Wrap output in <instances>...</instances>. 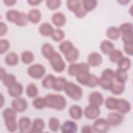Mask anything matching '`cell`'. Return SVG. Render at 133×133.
<instances>
[{"label":"cell","mask_w":133,"mask_h":133,"mask_svg":"<svg viewBox=\"0 0 133 133\" xmlns=\"http://www.w3.org/2000/svg\"><path fill=\"white\" fill-rule=\"evenodd\" d=\"M46 107L58 111L64 110L67 104L64 96L56 94H49L44 97Z\"/></svg>","instance_id":"6da1fadb"},{"label":"cell","mask_w":133,"mask_h":133,"mask_svg":"<svg viewBox=\"0 0 133 133\" xmlns=\"http://www.w3.org/2000/svg\"><path fill=\"white\" fill-rule=\"evenodd\" d=\"M6 18L9 22L20 27L25 26L29 22L27 14L16 9H9L6 12Z\"/></svg>","instance_id":"7a4b0ae2"},{"label":"cell","mask_w":133,"mask_h":133,"mask_svg":"<svg viewBox=\"0 0 133 133\" xmlns=\"http://www.w3.org/2000/svg\"><path fill=\"white\" fill-rule=\"evenodd\" d=\"M64 91L69 97L75 101L80 100L83 95V91L82 88L71 82H68Z\"/></svg>","instance_id":"3957f363"},{"label":"cell","mask_w":133,"mask_h":133,"mask_svg":"<svg viewBox=\"0 0 133 133\" xmlns=\"http://www.w3.org/2000/svg\"><path fill=\"white\" fill-rule=\"evenodd\" d=\"M53 70L57 73H61L64 71L66 63L60 54L55 51L48 60Z\"/></svg>","instance_id":"277c9868"},{"label":"cell","mask_w":133,"mask_h":133,"mask_svg":"<svg viewBox=\"0 0 133 133\" xmlns=\"http://www.w3.org/2000/svg\"><path fill=\"white\" fill-rule=\"evenodd\" d=\"M90 66L87 63H71L68 68V73L72 76H76L81 72H89Z\"/></svg>","instance_id":"5b68a950"},{"label":"cell","mask_w":133,"mask_h":133,"mask_svg":"<svg viewBox=\"0 0 133 133\" xmlns=\"http://www.w3.org/2000/svg\"><path fill=\"white\" fill-rule=\"evenodd\" d=\"M27 73L32 78L38 79L44 76L46 73V69L42 64L35 63L28 68Z\"/></svg>","instance_id":"8992f818"},{"label":"cell","mask_w":133,"mask_h":133,"mask_svg":"<svg viewBox=\"0 0 133 133\" xmlns=\"http://www.w3.org/2000/svg\"><path fill=\"white\" fill-rule=\"evenodd\" d=\"M92 126L94 132L97 133H105L109 131L110 127L107 119L102 117L95 119Z\"/></svg>","instance_id":"52a82bcc"},{"label":"cell","mask_w":133,"mask_h":133,"mask_svg":"<svg viewBox=\"0 0 133 133\" xmlns=\"http://www.w3.org/2000/svg\"><path fill=\"white\" fill-rule=\"evenodd\" d=\"M83 113L87 119H95L100 115V110L99 107L89 104L85 108Z\"/></svg>","instance_id":"ba28073f"},{"label":"cell","mask_w":133,"mask_h":133,"mask_svg":"<svg viewBox=\"0 0 133 133\" xmlns=\"http://www.w3.org/2000/svg\"><path fill=\"white\" fill-rule=\"evenodd\" d=\"M11 108L17 112L22 113L25 111L28 108V102L23 98H15L11 102Z\"/></svg>","instance_id":"9c48e42d"},{"label":"cell","mask_w":133,"mask_h":133,"mask_svg":"<svg viewBox=\"0 0 133 133\" xmlns=\"http://www.w3.org/2000/svg\"><path fill=\"white\" fill-rule=\"evenodd\" d=\"M88 101L90 104L99 107L103 103L104 98L101 92L98 91H94L89 95Z\"/></svg>","instance_id":"30bf717a"},{"label":"cell","mask_w":133,"mask_h":133,"mask_svg":"<svg viewBox=\"0 0 133 133\" xmlns=\"http://www.w3.org/2000/svg\"><path fill=\"white\" fill-rule=\"evenodd\" d=\"M107 120L108 121L110 126L116 127L119 125L123 122V114L119 112H111L107 116Z\"/></svg>","instance_id":"8fae6325"},{"label":"cell","mask_w":133,"mask_h":133,"mask_svg":"<svg viewBox=\"0 0 133 133\" xmlns=\"http://www.w3.org/2000/svg\"><path fill=\"white\" fill-rule=\"evenodd\" d=\"M7 91L11 97L18 98L22 94L23 91V86L21 83L17 82L7 87Z\"/></svg>","instance_id":"7c38bea8"},{"label":"cell","mask_w":133,"mask_h":133,"mask_svg":"<svg viewBox=\"0 0 133 133\" xmlns=\"http://www.w3.org/2000/svg\"><path fill=\"white\" fill-rule=\"evenodd\" d=\"M45 126V122L43 119L41 118H36L32 122L29 132L41 133L44 130Z\"/></svg>","instance_id":"4fadbf2b"},{"label":"cell","mask_w":133,"mask_h":133,"mask_svg":"<svg viewBox=\"0 0 133 133\" xmlns=\"http://www.w3.org/2000/svg\"><path fill=\"white\" fill-rule=\"evenodd\" d=\"M102 57L98 52H92L87 58V63L89 66L92 67H97L99 66L102 62Z\"/></svg>","instance_id":"5bb4252c"},{"label":"cell","mask_w":133,"mask_h":133,"mask_svg":"<svg viewBox=\"0 0 133 133\" xmlns=\"http://www.w3.org/2000/svg\"><path fill=\"white\" fill-rule=\"evenodd\" d=\"M60 130L63 133H75L78 130L77 124L74 121L67 120L61 125Z\"/></svg>","instance_id":"9a60e30c"},{"label":"cell","mask_w":133,"mask_h":133,"mask_svg":"<svg viewBox=\"0 0 133 133\" xmlns=\"http://www.w3.org/2000/svg\"><path fill=\"white\" fill-rule=\"evenodd\" d=\"M131 109L130 103L124 99H118L116 110L122 114H125L129 113Z\"/></svg>","instance_id":"2e32d148"},{"label":"cell","mask_w":133,"mask_h":133,"mask_svg":"<svg viewBox=\"0 0 133 133\" xmlns=\"http://www.w3.org/2000/svg\"><path fill=\"white\" fill-rule=\"evenodd\" d=\"M51 21L56 27L60 28L65 25L66 22V18L63 13L56 12L52 15Z\"/></svg>","instance_id":"e0dca14e"},{"label":"cell","mask_w":133,"mask_h":133,"mask_svg":"<svg viewBox=\"0 0 133 133\" xmlns=\"http://www.w3.org/2000/svg\"><path fill=\"white\" fill-rule=\"evenodd\" d=\"M31 125V121L29 117L27 116L21 117L18 123V129L21 132H29Z\"/></svg>","instance_id":"ac0fdd59"},{"label":"cell","mask_w":133,"mask_h":133,"mask_svg":"<svg viewBox=\"0 0 133 133\" xmlns=\"http://www.w3.org/2000/svg\"><path fill=\"white\" fill-rule=\"evenodd\" d=\"M68 112L70 116L74 120H78L81 119L83 114V111L82 108L76 104H73L70 106Z\"/></svg>","instance_id":"d6986e66"},{"label":"cell","mask_w":133,"mask_h":133,"mask_svg":"<svg viewBox=\"0 0 133 133\" xmlns=\"http://www.w3.org/2000/svg\"><path fill=\"white\" fill-rule=\"evenodd\" d=\"M29 22L33 24L38 23L42 18V14L41 11L37 8L31 9L27 14Z\"/></svg>","instance_id":"ffe728a7"},{"label":"cell","mask_w":133,"mask_h":133,"mask_svg":"<svg viewBox=\"0 0 133 133\" xmlns=\"http://www.w3.org/2000/svg\"><path fill=\"white\" fill-rule=\"evenodd\" d=\"M54 30V27L49 22H43L38 28L39 33L44 36H51Z\"/></svg>","instance_id":"44dd1931"},{"label":"cell","mask_w":133,"mask_h":133,"mask_svg":"<svg viewBox=\"0 0 133 133\" xmlns=\"http://www.w3.org/2000/svg\"><path fill=\"white\" fill-rule=\"evenodd\" d=\"M64 55L66 60L68 62L73 63L78 59L79 56V52L78 49L74 46L65 54H64Z\"/></svg>","instance_id":"7402d4cb"},{"label":"cell","mask_w":133,"mask_h":133,"mask_svg":"<svg viewBox=\"0 0 133 133\" xmlns=\"http://www.w3.org/2000/svg\"><path fill=\"white\" fill-rule=\"evenodd\" d=\"M41 52L43 57L47 60H49L52 55L55 52L53 46L48 43L44 44L41 48Z\"/></svg>","instance_id":"603a6c76"},{"label":"cell","mask_w":133,"mask_h":133,"mask_svg":"<svg viewBox=\"0 0 133 133\" xmlns=\"http://www.w3.org/2000/svg\"><path fill=\"white\" fill-rule=\"evenodd\" d=\"M100 48L103 54L109 55L114 49V45L110 41L104 39L101 42Z\"/></svg>","instance_id":"cb8c5ba5"},{"label":"cell","mask_w":133,"mask_h":133,"mask_svg":"<svg viewBox=\"0 0 133 133\" xmlns=\"http://www.w3.org/2000/svg\"><path fill=\"white\" fill-rule=\"evenodd\" d=\"M68 81L65 79V77L59 76L56 77L52 89L54 90L60 91L64 90V89L68 83Z\"/></svg>","instance_id":"d4e9b609"},{"label":"cell","mask_w":133,"mask_h":133,"mask_svg":"<svg viewBox=\"0 0 133 133\" xmlns=\"http://www.w3.org/2000/svg\"><path fill=\"white\" fill-rule=\"evenodd\" d=\"M4 61L6 64L10 66H15L19 62L18 55L15 52L11 51L6 55Z\"/></svg>","instance_id":"484cf974"},{"label":"cell","mask_w":133,"mask_h":133,"mask_svg":"<svg viewBox=\"0 0 133 133\" xmlns=\"http://www.w3.org/2000/svg\"><path fill=\"white\" fill-rule=\"evenodd\" d=\"M106 35L110 39L117 40L121 35L118 28L112 26L107 29L106 31Z\"/></svg>","instance_id":"4316f807"},{"label":"cell","mask_w":133,"mask_h":133,"mask_svg":"<svg viewBox=\"0 0 133 133\" xmlns=\"http://www.w3.org/2000/svg\"><path fill=\"white\" fill-rule=\"evenodd\" d=\"M125 89V84L114 81L112 86L110 90L113 94L115 95H120L124 92Z\"/></svg>","instance_id":"83f0119b"},{"label":"cell","mask_w":133,"mask_h":133,"mask_svg":"<svg viewBox=\"0 0 133 133\" xmlns=\"http://www.w3.org/2000/svg\"><path fill=\"white\" fill-rule=\"evenodd\" d=\"M128 78V75L126 71H124L118 68L115 71L114 79L116 81L125 84L127 81Z\"/></svg>","instance_id":"f1b7e54d"},{"label":"cell","mask_w":133,"mask_h":133,"mask_svg":"<svg viewBox=\"0 0 133 133\" xmlns=\"http://www.w3.org/2000/svg\"><path fill=\"white\" fill-rule=\"evenodd\" d=\"M91 73L90 72H81L78 74L75 77L76 78V81L79 84L85 85L88 86L90 78Z\"/></svg>","instance_id":"f546056e"},{"label":"cell","mask_w":133,"mask_h":133,"mask_svg":"<svg viewBox=\"0 0 133 133\" xmlns=\"http://www.w3.org/2000/svg\"><path fill=\"white\" fill-rule=\"evenodd\" d=\"M61 124L59 119L56 117H51L48 121V127L52 132H57L60 129Z\"/></svg>","instance_id":"4dcf8cb0"},{"label":"cell","mask_w":133,"mask_h":133,"mask_svg":"<svg viewBox=\"0 0 133 133\" xmlns=\"http://www.w3.org/2000/svg\"><path fill=\"white\" fill-rule=\"evenodd\" d=\"M117 63L118 68L127 71L131 67V61L128 57L123 56Z\"/></svg>","instance_id":"1f68e13d"},{"label":"cell","mask_w":133,"mask_h":133,"mask_svg":"<svg viewBox=\"0 0 133 133\" xmlns=\"http://www.w3.org/2000/svg\"><path fill=\"white\" fill-rule=\"evenodd\" d=\"M56 77L52 74H48L43 79L42 82V86L45 88H46V89L52 88Z\"/></svg>","instance_id":"d6a6232c"},{"label":"cell","mask_w":133,"mask_h":133,"mask_svg":"<svg viewBox=\"0 0 133 133\" xmlns=\"http://www.w3.org/2000/svg\"><path fill=\"white\" fill-rule=\"evenodd\" d=\"M25 92L28 97L35 98L38 94V90L35 84L30 83L26 87Z\"/></svg>","instance_id":"836d02e7"},{"label":"cell","mask_w":133,"mask_h":133,"mask_svg":"<svg viewBox=\"0 0 133 133\" xmlns=\"http://www.w3.org/2000/svg\"><path fill=\"white\" fill-rule=\"evenodd\" d=\"M21 61L25 64H30L34 61V55L32 51L25 50L21 54Z\"/></svg>","instance_id":"e575fe53"},{"label":"cell","mask_w":133,"mask_h":133,"mask_svg":"<svg viewBox=\"0 0 133 133\" xmlns=\"http://www.w3.org/2000/svg\"><path fill=\"white\" fill-rule=\"evenodd\" d=\"M118 98L113 97H108L104 101L105 106L108 110H115L116 109Z\"/></svg>","instance_id":"d590c367"},{"label":"cell","mask_w":133,"mask_h":133,"mask_svg":"<svg viewBox=\"0 0 133 133\" xmlns=\"http://www.w3.org/2000/svg\"><path fill=\"white\" fill-rule=\"evenodd\" d=\"M4 123L7 130L9 132H15L18 128L16 118H11L4 120Z\"/></svg>","instance_id":"8d00e7d4"},{"label":"cell","mask_w":133,"mask_h":133,"mask_svg":"<svg viewBox=\"0 0 133 133\" xmlns=\"http://www.w3.org/2000/svg\"><path fill=\"white\" fill-rule=\"evenodd\" d=\"M17 112L12 108H6L5 109L2 113L3 117L4 120L16 118H17Z\"/></svg>","instance_id":"74e56055"},{"label":"cell","mask_w":133,"mask_h":133,"mask_svg":"<svg viewBox=\"0 0 133 133\" xmlns=\"http://www.w3.org/2000/svg\"><path fill=\"white\" fill-rule=\"evenodd\" d=\"M51 38L55 42L62 41L65 37L64 32L60 28L54 29L51 35Z\"/></svg>","instance_id":"f35d334b"},{"label":"cell","mask_w":133,"mask_h":133,"mask_svg":"<svg viewBox=\"0 0 133 133\" xmlns=\"http://www.w3.org/2000/svg\"><path fill=\"white\" fill-rule=\"evenodd\" d=\"M110 61L113 63H117L124 56L122 51L119 49H114L109 55Z\"/></svg>","instance_id":"ab89813d"},{"label":"cell","mask_w":133,"mask_h":133,"mask_svg":"<svg viewBox=\"0 0 133 133\" xmlns=\"http://www.w3.org/2000/svg\"><path fill=\"white\" fill-rule=\"evenodd\" d=\"M84 8L88 12L94 10L98 4V1L95 0H84L82 1Z\"/></svg>","instance_id":"60d3db41"},{"label":"cell","mask_w":133,"mask_h":133,"mask_svg":"<svg viewBox=\"0 0 133 133\" xmlns=\"http://www.w3.org/2000/svg\"><path fill=\"white\" fill-rule=\"evenodd\" d=\"M114 80L107 79L102 77L99 78V84L102 89L104 90H110L112 86Z\"/></svg>","instance_id":"b9f144b4"},{"label":"cell","mask_w":133,"mask_h":133,"mask_svg":"<svg viewBox=\"0 0 133 133\" xmlns=\"http://www.w3.org/2000/svg\"><path fill=\"white\" fill-rule=\"evenodd\" d=\"M132 24L131 22H124L120 25L118 28V29L120 31L121 35L128 33H131L133 32L132 30Z\"/></svg>","instance_id":"7bdbcfd3"},{"label":"cell","mask_w":133,"mask_h":133,"mask_svg":"<svg viewBox=\"0 0 133 133\" xmlns=\"http://www.w3.org/2000/svg\"><path fill=\"white\" fill-rule=\"evenodd\" d=\"M73 47V44L71 41L66 40L62 42L59 45V48L61 52H62L63 54H65Z\"/></svg>","instance_id":"ee69618b"},{"label":"cell","mask_w":133,"mask_h":133,"mask_svg":"<svg viewBox=\"0 0 133 133\" xmlns=\"http://www.w3.org/2000/svg\"><path fill=\"white\" fill-rule=\"evenodd\" d=\"M32 104L35 109L37 110H43L45 107H46L44 97H36L33 100Z\"/></svg>","instance_id":"f6af8a7d"},{"label":"cell","mask_w":133,"mask_h":133,"mask_svg":"<svg viewBox=\"0 0 133 133\" xmlns=\"http://www.w3.org/2000/svg\"><path fill=\"white\" fill-rule=\"evenodd\" d=\"M2 82L3 84L5 86L8 87L14 84V83H15L16 82H17V81L16 76L10 73V74H7V75L3 79Z\"/></svg>","instance_id":"bcb514c9"},{"label":"cell","mask_w":133,"mask_h":133,"mask_svg":"<svg viewBox=\"0 0 133 133\" xmlns=\"http://www.w3.org/2000/svg\"><path fill=\"white\" fill-rule=\"evenodd\" d=\"M82 2L81 1L68 0L66 2V5L69 10L74 12L81 5Z\"/></svg>","instance_id":"7dc6e473"},{"label":"cell","mask_w":133,"mask_h":133,"mask_svg":"<svg viewBox=\"0 0 133 133\" xmlns=\"http://www.w3.org/2000/svg\"><path fill=\"white\" fill-rule=\"evenodd\" d=\"M100 77L107 79L114 80L115 77V71L110 68H107L102 71Z\"/></svg>","instance_id":"c3c4849f"},{"label":"cell","mask_w":133,"mask_h":133,"mask_svg":"<svg viewBox=\"0 0 133 133\" xmlns=\"http://www.w3.org/2000/svg\"><path fill=\"white\" fill-rule=\"evenodd\" d=\"M61 1L60 0H47L46 5L47 8L50 10H56L61 5Z\"/></svg>","instance_id":"681fc988"},{"label":"cell","mask_w":133,"mask_h":133,"mask_svg":"<svg viewBox=\"0 0 133 133\" xmlns=\"http://www.w3.org/2000/svg\"><path fill=\"white\" fill-rule=\"evenodd\" d=\"M10 48V43L6 39H0V54L1 55L5 53Z\"/></svg>","instance_id":"f907efd6"},{"label":"cell","mask_w":133,"mask_h":133,"mask_svg":"<svg viewBox=\"0 0 133 133\" xmlns=\"http://www.w3.org/2000/svg\"><path fill=\"white\" fill-rule=\"evenodd\" d=\"M75 16L78 18H83L87 15V12L83 7L82 2L81 5L73 12Z\"/></svg>","instance_id":"816d5d0a"},{"label":"cell","mask_w":133,"mask_h":133,"mask_svg":"<svg viewBox=\"0 0 133 133\" xmlns=\"http://www.w3.org/2000/svg\"><path fill=\"white\" fill-rule=\"evenodd\" d=\"M122 39L124 44L133 43V32L122 34Z\"/></svg>","instance_id":"f5cc1de1"},{"label":"cell","mask_w":133,"mask_h":133,"mask_svg":"<svg viewBox=\"0 0 133 133\" xmlns=\"http://www.w3.org/2000/svg\"><path fill=\"white\" fill-rule=\"evenodd\" d=\"M99 77L95 74H91L90 80L88 85V87L90 88H94L99 84Z\"/></svg>","instance_id":"db71d44e"},{"label":"cell","mask_w":133,"mask_h":133,"mask_svg":"<svg viewBox=\"0 0 133 133\" xmlns=\"http://www.w3.org/2000/svg\"><path fill=\"white\" fill-rule=\"evenodd\" d=\"M123 49L125 52L129 56H132L133 55V43L124 44Z\"/></svg>","instance_id":"11a10c76"},{"label":"cell","mask_w":133,"mask_h":133,"mask_svg":"<svg viewBox=\"0 0 133 133\" xmlns=\"http://www.w3.org/2000/svg\"><path fill=\"white\" fill-rule=\"evenodd\" d=\"M8 31V26L7 24L1 21L0 22V35L1 36L5 35Z\"/></svg>","instance_id":"9f6ffc18"},{"label":"cell","mask_w":133,"mask_h":133,"mask_svg":"<svg viewBox=\"0 0 133 133\" xmlns=\"http://www.w3.org/2000/svg\"><path fill=\"white\" fill-rule=\"evenodd\" d=\"M81 132L82 133H92L94 132L92 125H85L81 128Z\"/></svg>","instance_id":"6f0895ef"},{"label":"cell","mask_w":133,"mask_h":133,"mask_svg":"<svg viewBox=\"0 0 133 133\" xmlns=\"http://www.w3.org/2000/svg\"><path fill=\"white\" fill-rule=\"evenodd\" d=\"M7 73L6 72V70L3 67H1L0 68V79L2 81L3 79L6 77Z\"/></svg>","instance_id":"680465c9"},{"label":"cell","mask_w":133,"mask_h":133,"mask_svg":"<svg viewBox=\"0 0 133 133\" xmlns=\"http://www.w3.org/2000/svg\"><path fill=\"white\" fill-rule=\"evenodd\" d=\"M3 2L4 3V4L7 6H13L16 3V0H4Z\"/></svg>","instance_id":"91938a15"},{"label":"cell","mask_w":133,"mask_h":133,"mask_svg":"<svg viewBox=\"0 0 133 133\" xmlns=\"http://www.w3.org/2000/svg\"><path fill=\"white\" fill-rule=\"evenodd\" d=\"M27 2L30 5L36 6L38 5L42 2V1L39 0H28L27 1Z\"/></svg>","instance_id":"94428289"},{"label":"cell","mask_w":133,"mask_h":133,"mask_svg":"<svg viewBox=\"0 0 133 133\" xmlns=\"http://www.w3.org/2000/svg\"><path fill=\"white\" fill-rule=\"evenodd\" d=\"M0 96H1V106H0V107H1V108H2L5 103V98L2 93H1Z\"/></svg>","instance_id":"6125c7cd"},{"label":"cell","mask_w":133,"mask_h":133,"mask_svg":"<svg viewBox=\"0 0 133 133\" xmlns=\"http://www.w3.org/2000/svg\"><path fill=\"white\" fill-rule=\"evenodd\" d=\"M118 3H119L121 5H126L127 3L130 2V1L128 0H122V1H118Z\"/></svg>","instance_id":"be15d7a7"}]
</instances>
